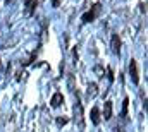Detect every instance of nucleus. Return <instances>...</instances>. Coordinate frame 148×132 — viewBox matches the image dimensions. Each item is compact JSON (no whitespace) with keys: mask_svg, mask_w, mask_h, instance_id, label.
<instances>
[{"mask_svg":"<svg viewBox=\"0 0 148 132\" xmlns=\"http://www.w3.org/2000/svg\"><path fill=\"white\" fill-rule=\"evenodd\" d=\"M103 118L105 120L112 118V101H105V105H103Z\"/></svg>","mask_w":148,"mask_h":132,"instance_id":"0eeeda50","label":"nucleus"},{"mask_svg":"<svg viewBox=\"0 0 148 132\" xmlns=\"http://www.w3.org/2000/svg\"><path fill=\"white\" fill-rule=\"evenodd\" d=\"M59 3H60V0H52V5L53 7H59Z\"/></svg>","mask_w":148,"mask_h":132,"instance_id":"4468645a","label":"nucleus"},{"mask_svg":"<svg viewBox=\"0 0 148 132\" xmlns=\"http://www.w3.org/2000/svg\"><path fill=\"white\" fill-rule=\"evenodd\" d=\"M9 2H10V0H5V3H9Z\"/></svg>","mask_w":148,"mask_h":132,"instance_id":"2eb2a0df","label":"nucleus"},{"mask_svg":"<svg viewBox=\"0 0 148 132\" xmlns=\"http://www.w3.org/2000/svg\"><path fill=\"white\" fill-rule=\"evenodd\" d=\"M107 74H109V81H110V82H114V72H112L110 67L107 69Z\"/></svg>","mask_w":148,"mask_h":132,"instance_id":"f8f14e48","label":"nucleus"},{"mask_svg":"<svg viewBox=\"0 0 148 132\" xmlns=\"http://www.w3.org/2000/svg\"><path fill=\"white\" fill-rule=\"evenodd\" d=\"M140 7H141V12H147V3H140Z\"/></svg>","mask_w":148,"mask_h":132,"instance_id":"ddd939ff","label":"nucleus"},{"mask_svg":"<svg viewBox=\"0 0 148 132\" xmlns=\"http://www.w3.org/2000/svg\"><path fill=\"white\" fill-rule=\"evenodd\" d=\"M129 76H131V79H133V82H134V84H138V82H140L138 65H136V60H134V59H131V62H129Z\"/></svg>","mask_w":148,"mask_h":132,"instance_id":"f03ea898","label":"nucleus"},{"mask_svg":"<svg viewBox=\"0 0 148 132\" xmlns=\"http://www.w3.org/2000/svg\"><path fill=\"white\" fill-rule=\"evenodd\" d=\"M0 69H2V62H0Z\"/></svg>","mask_w":148,"mask_h":132,"instance_id":"dca6fc26","label":"nucleus"},{"mask_svg":"<svg viewBox=\"0 0 148 132\" xmlns=\"http://www.w3.org/2000/svg\"><path fill=\"white\" fill-rule=\"evenodd\" d=\"M97 93H98V84L97 82H90V86H88V98H95Z\"/></svg>","mask_w":148,"mask_h":132,"instance_id":"6e6552de","label":"nucleus"},{"mask_svg":"<svg viewBox=\"0 0 148 132\" xmlns=\"http://www.w3.org/2000/svg\"><path fill=\"white\" fill-rule=\"evenodd\" d=\"M90 118H91V122H93L95 125H98V124H100V110H98V106H93V108H91Z\"/></svg>","mask_w":148,"mask_h":132,"instance_id":"423d86ee","label":"nucleus"},{"mask_svg":"<svg viewBox=\"0 0 148 132\" xmlns=\"http://www.w3.org/2000/svg\"><path fill=\"white\" fill-rule=\"evenodd\" d=\"M67 122H69L67 117H59V118H57V125H66Z\"/></svg>","mask_w":148,"mask_h":132,"instance_id":"9b49d317","label":"nucleus"},{"mask_svg":"<svg viewBox=\"0 0 148 132\" xmlns=\"http://www.w3.org/2000/svg\"><path fill=\"white\" fill-rule=\"evenodd\" d=\"M24 3H26V7H28V14H31L35 9H36V0H24Z\"/></svg>","mask_w":148,"mask_h":132,"instance_id":"1a4fd4ad","label":"nucleus"},{"mask_svg":"<svg viewBox=\"0 0 148 132\" xmlns=\"http://www.w3.org/2000/svg\"><path fill=\"white\" fill-rule=\"evenodd\" d=\"M62 103H64V96H62V93H55V95L52 96V99H50V105H52L53 108L60 106Z\"/></svg>","mask_w":148,"mask_h":132,"instance_id":"39448f33","label":"nucleus"},{"mask_svg":"<svg viewBox=\"0 0 148 132\" xmlns=\"http://www.w3.org/2000/svg\"><path fill=\"white\" fill-rule=\"evenodd\" d=\"M127 105H129V98H124V101H122V117H126L127 115Z\"/></svg>","mask_w":148,"mask_h":132,"instance_id":"9d476101","label":"nucleus"},{"mask_svg":"<svg viewBox=\"0 0 148 132\" xmlns=\"http://www.w3.org/2000/svg\"><path fill=\"white\" fill-rule=\"evenodd\" d=\"M83 117H84V113H83V105H81V101H79V98H77L76 99V105H74V118L79 120V125H84Z\"/></svg>","mask_w":148,"mask_h":132,"instance_id":"7ed1b4c3","label":"nucleus"},{"mask_svg":"<svg viewBox=\"0 0 148 132\" xmlns=\"http://www.w3.org/2000/svg\"><path fill=\"white\" fill-rule=\"evenodd\" d=\"M100 9H102V5L100 3H95L84 16H83V22H93L97 17H98V14H100Z\"/></svg>","mask_w":148,"mask_h":132,"instance_id":"f257e3e1","label":"nucleus"},{"mask_svg":"<svg viewBox=\"0 0 148 132\" xmlns=\"http://www.w3.org/2000/svg\"><path fill=\"white\" fill-rule=\"evenodd\" d=\"M121 45H122V43H121L119 34H117V33L112 34V52H114V53H117V55L121 53Z\"/></svg>","mask_w":148,"mask_h":132,"instance_id":"20e7f679","label":"nucleus"}]
</instances>
